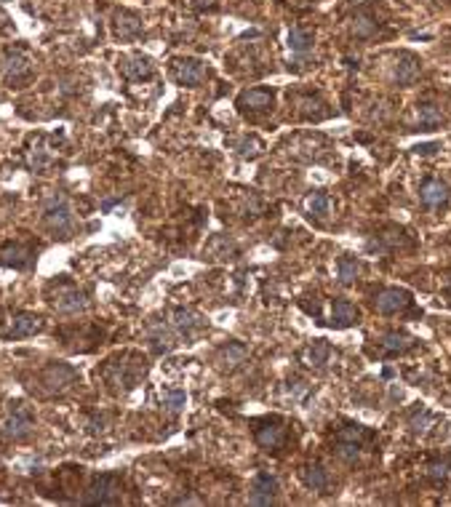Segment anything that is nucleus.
I'll use <instances>...</instances> for the list:
<instances>
[{
    "label": "nucleus",
    "instance_id": "obj_3",
    "mask_svg": "<svg viewBox=\"0 0 451 507\" xmlns=\"http://www.w3.org/2000/svg\"><path fill=\"white\" fill-rule=\"evenodd\" d=\"M83 502L88 505H118L121 502V481L118 475H97L91 481V486L86 488Z\"/></svg>",
    "mask_w": 451,
    "mask_h": 507
},
{
    "label": "nucleus",
    "instance_id": "obj_30",
    "mask_svg": "<svg viewBox=\"0 0 451 507\" xmlns=\"http://www.w3.org/2000/svg\"><path fill=\"white\" fill-rule=\"evenodd\" d=\"M206 251H208V257H214V259H232V257H235V243H232L227 235H217L211 243L206 246Z\"/></svg>",
    "mask_w": 451,
    "mask_h": 507
},
{
    "label": "nucleus",
    "instance_id": "obj_12",
    "mask_svg": "<svg viewBox=\"0 0 451 507\" xmlns=\"http://www.w3.org/2000/svg\"><path fill=\"white\" fill-rule=\"evenodd\" d=\"M206 75H208V70L201 59H179L174 64V78H177L179 86H187V88L201 86L206 81Z\"/></svg>",
    "mask_w": 451,
    "mask_h": 507
},
{
    "label": "nucleus",
    "instance_id": "obj_15",
    "mask_svg": "<svg viewBox=\"0 0 451 507\" xmlns=\"http://www.w3.org/2000/svg\"><path fill=\"white\" fill-rule=\"evenodd\" d=\"M248 358V350L246 345H241V342H230V345L219 347L217 350V355H214V364H217V368L219 371H225V374H230V371H235L241 364H246Z\"/></svg>",
    "mask_w": 451,
    "mask_h": 507
},
{
    "label": "nucleus",
    "instance_id": "obj_35",
    "mask_svg": "<svg viewBox=\"0 0 451 507\" xmlns=\"http://www.w3.org/2000/svg\"><path fill=\"white\" fill-rule=\"evenodd\" d=\"M262 150H265V147H262V142H259L257 137H246V139L238 142V155H241V158H248V161H254L257 155H262Z\"/></svg>",
    "mask_w": 451,
    "mask_h": 507
},
{
    "label": "nucleus",
    "instance_id": "obj_34",
    "mask_svg": "<svg viewBox=\"0 0 451 507\" xmlns=\"http://www.w3.org/2000/svg\"><path fill=\"white\" fill-rule=\"evenodd\" d=\"M161 404H163V408L168 411V414H179L187 404V392L185 390H168Z\"/></svg>",
    "mask_w": 451,
    "mask_h": 507
},
{
    "label": "nucleus",
    "instance_id": "obj_18",
    "mask_svg": "<svg viewBox=\"0 0 451 507\" xmlns=\"http://www.w3.org/2000/svg\"><path fill=\"white\" fill-rule=\"evenodd\" d=\"M0 70H3V78L8 83H21L32 75V64H30V59H27L24 54H19V51L8 54V57L3 59V67H0Z\"/></svg>",
    "mask_w": 451,
    "mask_h": 507
},
{
    "label": "nucleus",
    "instance_id": "obj_1",
    "mask_svg": "<svg viewBox=\"0 0 451 507\" xmlns=\"http://www.w3.org/2000/svg\"><path fill=\"white\" fill-rule=\"evenodd\" d=\"M78 382V371L72 366L62 364V361H54L43 368L38 374V387H41L46 395H62L70 387Z\"/></svg>",
    "mask_w": 451,
    "mask_h": 507
},
{
    "label": "nucleus",
    "instance_id": "obj_32",
    "mask_svg": "<svg viewBox=\"0 0 451 507\" xmlns=\"http://www.w3.org/2000/svg\"><path fill=\"white\" fill-rule=\"evenodd\" d=\"M374 32H377L374 17H369V14H355V19H352V35L355 38H371Z\"/></svg>",
    "mask_w": 451,
    "mask_h": 507
},
{
    "label": "nucleus",
    "instance_id": "obj_20",
    "mask_svg": "<svg viewBox=\"0 0 451 507\" xmlns=\"http://www.w3.org/2000/svg\"><path fill=\"white\" fill-rule=\"evenodd\" d=\"M358 307L350 302V299H334L331 304V326L334 328H350V326L358 324Z\"/></svg>",
    "mask_w": 451,
    "mask_h": 507
},
{
    "label": "nucleus",
    "instance_id": "obj_39",
    "mask_svg": "<svg viewBox=\"0 0 451 507\" xmlns=\"http://www.w3.org/2000/svg\"><path fill=\"white\" fill-rule=\"evenodd\" d=\"M446 294H449V299H451V278H449V288H446Z\"/></svg>",
    "mask_w": 451,
    "mask_h": 507
},
{
    "label": "nucleus",
    "instance_id": "obj_24",
    "mask_svg": "<svg viewBox=\"0 0 451 507\" xmlns=\"http://www.w3.org/2000/svg\"><path fill=\"white\" fill-rule=\"evenodd\" d=\"M32 262V251L30 248H21V246H8L0 251V264H8V267H17V270H24Z\"/></svg>",
    "mask_w": 451,
    "mask_h": 507
},
{
    "label": "nucleus",
    "instance_id": "obj_6",
    "mask_svg": "<svg viewBox=\"0 0 451 507\" xmlns=\"http://www.w3.org/2000/svg\"><path fill=\"white\" fill-rule=\"evenodd\" d=\"M278 491H281L278 478L270 473H259L248 488V505H272L278 499Z\"/></svg>",
    "mask_w": 451,
    "mask_h": 507
},
{
    "label": "nucleus",
    "instance_id": "obj_23",
    "mask_svg": "<svg viewBox=\"0 0 451 507\" xmlns=\"http://www.w3.org/2000/svg\"><path fill=\"white\" fill-rule=\"evenodd\" d=\"M328 358H331V345H328L326 339H315V342L305 347V352H302V361H305L310 368H321Z\"/></svg>",
    "mask_w": 451,
    "mask_h": 507
},
{
    "label": "nucleus",
    "instance_id": "obj_16",
    "mask_svg": "<svg viewBox=\"0 0 451 507\" xmlns=\"http://www.w3.org/2000/svg\"><path fill=\"white\" fill-rule=\"evenodd\" d=\"M41 331H43L41 315H35V312H19V315H14L6 339H24V337H35Z\"/></svg>",
    "mask_w": 451,
    "mask_h": 507
},
{
    "label": "nucleus",
    "instance_id": "obj_27",
    "mask_svg": "<svg viewBox=\"0 0 451 507\" xmlns=\"http://www.w3.org/2000/svg\"><path fill=\"white\" fill-rule=\"evenodd\" d=\"M115 32H118L121 38H134V35L142 32V19H139L137 14L121 11V14L115 17Z\"/></svg>",
    "mask_w": 451,
    "mask_h": 507
},
{
    "label": "nucleus",
    "instance_id": "obj_10",
    "mask_svg": "<svg viewBox=\"0 0 451 507\" xmlns=\"http://www.w3.org/2000/svg\"><path fill=\"white\" fill-rule=\"evenodd\" d=\"M419 72H422V61L417 59L414 54L409 51H401L398 57H395V64H392V83H398V86H411V83L419 78Z\"/></svg>",
    "mask_w": 451,
    "mask_h": 507
},
{
    "label": "nucleus",
    "instance_id": "obj_17",
    "mask_svg": "<svg viewBox=\"0 0 451 507\" xmlns=\"http://www.w3.org/2000/svg\"><path fill=\"white\" fill-rule=\"evenodd\" d=\"M419 201L425 203L428 208H441L451 201V187L441 179H428L419 187Z\"/></svg>",
    "mask_w": 451,
    "mask_h": 507
},
{
    "label": "nucleus",
    "instance_id": "obj_19",
    "mask_svg": "<svg viewBox=\"0 0 451 507\" xmlns=\"http://www.w3.org/2000/svg\"><path fill=\"white\" fill-rule=\"evenodd\" d=\"M121 72H123L126 78H131V81H147V78L155 75V64H152L150 57L131 54V57L121 59Z\"/></svg>",
    "mask_w": 451,
    "mask_h": 507
},
{
    "label": "nucleus",
    "instance_id": "obj_31",
    "mask_svg": "<svg viewBox=\"0 0 451 507\" xmlns=\"http://www.w3.org/2000/svg\"><path fill=\"white\" fill-rule=\"evenodd\" d=\"M308 211H310V217L323 219V217L331 214V198H328L326 192H312L308 198Z\"/></svg>",
    "mask_w": 451,
    "mask_h": 507
},
{
    "label": "nucleus",
    "instance_id": "obj_25",
    "mask_svg": "<svg viewBox=\"0 0 451 507\" xmlns=\"http://www.w3.org/2000/svg\"><path fill=\"white\" fill-rule=\"evenodd\" d=\"M174 337H177V334H174V328H171V326L158 324V326H152V328H150V342H152V350H155V352H168L171 347L177 345V342H174Z\"/></svg>",
    "mask_w": 451,
    "mask_h": 507
},
{
    "label": "nucleus",
    "instance_id": "obj_28",
    "mask_svg": "<svg viewBox=\"0 0 451 507\" xmlns=\"http://www.w3.org/2000/svg\"><path fill=\"white\" fill-rule=\"evenodd\" d=\"M358 272H361V262L355 257H339L337 262V275H339V284L352 286L358 281Z\"/></svg>",
    "mask_w": 451,
    "mask_h": 507
},
{
    "label": "nucleus",
    "instance_id": "obj_38",
    "mask_svg": "<svg viewBox=\"0 0 451 507\" xmlns=\"http://www.w3.org/2000/svg\"><path fill=\"white\" fill-rule=\"evenodd\" d=\"M438 150H441V144L438 142L417 144V147H414V152H419V155H432V152H438Z\"/></svg>",
    "mask_w": 451,
    "mask_h": 507
},
{
    "label": "nucleus",
    "instance_id": "obj_26",
    "mask_svg": "<svg viewBox=\"0 0 451 507\" xmlns=\"http://www.w3.org/2000/svg\"><path fill=\"white\" fill-rule=\"evenodd\" d=\"M432 425H435V417H432L425 406H417L409 414V427L414 435H428Z\"/></svg>",
    "mask_w": 451,
    "mask_h": 507
},
{
    "label": "nucleus",
    "instance_id": "obj_5",
    "mask_svg": "<svg viewBox=\"0 0 451 507\" xmlns=\"http://www.w3.org/2000/svg\"><path fill=\"white\" fill-rule=\"evenodd\" d=\"M374 310L379 312V315H398V312H403V310H409L411 307V294L406 288H395V286H390V288H382V291H377L374 294Z\"/></svg>",
    "mask_w": 451,
    "mask_h": 507
},
{
    "label": "nucleus",
    "instance_id": "obj_33",
    "mask_svg": "<svg viewBox=\"0 0 451 507\" xmlns=\"http://www.w3.org/2000/svg\"><path fill=\"white\" fill-rule=\"evenodd\" d=\"M339 441H350V444H358V446H363V441L371 438V433L366 430L363 425H348L339 430V435H337Z\"/></svg>",
    "mask_w": 451,
    "mask_h": 507
},
{
    "label": "nucleus",
    "instance_id": "obj_8",
    "mask_svg": "<svg viewBox=\"0 0 451 507\" xmlns=\"http://www.w3.org/2000/svg\"><path fill=\"white\" fill-rule=\"evenodd\" d=\"M51 304H54V310L62 312V315H78V312H83V310L88 307V299H86V294H83L81 288H75V286H62V288L57 291V297L51 299Z\"/></svg>",
    "mask_w": 451,
    "mask_h": 507
},
{
    "label": "nucleus",
    "instance_id": "obj_2",
    "mask_svg": "<svg viewBox=\"0 0 451 507\" xmlns=\"http://www.w3.org/2000/svg\"><path fill=\"white\" fill-rule=\"evenodd\" d=\"M43 217H46V224L54 235L59 238H67L72 232V224H75V217H72V206L67 203L64 195H51L46 201V208H43Z\"/></svg>",
    "mask_w": 451,
    "mask_h": 507
},
{
    "label": "nucleus",
    "instance_id": "obj_37",
    "mask_svg": "<svg viewBox=\"0 0 451 507\" xmlns=\"http://www.w3.org/2000/svg\"><path fill=\"white\" fill-rule=\"evenodd\" d=\"M428 475H430L435 484H443V481L449 478V467H446V462H430Z\"/></svg>",
    "mask_w": 451,
    "mask_h": 507
},
{
    "label": "nucleus",
    "instance_id": "obj_7",
    "mask_svg": "<svg viewBox=\"0 0 451 507\" xmlns=\"http://www.w3.org/2000/svg\"><path fill=\"white\" fill-rule=\"evenodd\" d=\"M171 328H174V334L182 337L185 342H192V339L206 328V324L198 312L182 310V307H179V310H174V315H171Z\"/></svg>",
    "mask_w": 451,
    "mask_h": 507
},
{
    "label": "nucleus",
    "instance_id": "obj_36",
    "mask_svg": "<svg viewBox=\"0 0 451 507\" xmlns=\"http://www.w3.org/2000/svg\"><path fill=\"white\" fill-rule=\"evenodd\" d=\"M337 457L345 459V462H358L361 446H358V444H350V441H339V444H337Z\"/></svg>",
    "mask_w": 451,
    "mask_h": 507
},
{
    "label": "nucleus",
    "instance_id": "obj_13",
    "mask_svg": "<svg viewBox=\"0 0 451 507\" xmlns=\"http://www.w3.org/2000/svg\"><path fill=\"white\" fill-rule=\"evenodd\" d=\"M32 430H35V422H32L30 411L17 408V411L6 419V425H3V435H6V438H11V441H27V438L32 435Z\"/></svg>",
    "mask_w": 451,
    "mask_h": 507
},
{
    "label": "nucleus",
    "instance_id": "obj_29",
    "mask_svg": "<svg viewBox=\"0 0 451 507\" xmlns=\"http://www.w3.org/2000/svg\"><path fill=\"white\" fill-rule=\"evenodd\" d=\"M288 48L294 54H308L310 48H312V32L305 30V27H291V32H288Z\"/></svg>",
    "mask_w": 451,
    "mask_h": 507
},
{
    "label": "nucleus",
    "instance_id": "obj_14",
    "mask_svg": "<svg viewBox=\"0 0 451 507\" xmlns=\"http://www.w3.org/2000/svg\"><path fill=\"white\" fill-rule=\"evenodd\" d=\"M275 104V94L270 88H248L238 97V107L243 112H267Z\"/></svg>",
    "mask_w": 451,
    "mask_h": 507
},
{
    "label": "nucleus",
    "instance_id": "obj_4",
    "mask_svg": "<svg viewBox=\"0 0 451 507\" xmlns=\"http://www.w3.org/2000/svg\"><path fill=\"white\" fill-rule=\"evenodd\" d=\"M110 368H115V374L112 371H104L107 382L110 385H121L123 390H131L147 374V361L139 358V355H131V364H112L110 361Z\"/></svg>",
    "mask_w": 451,
    "mask_h": 507
},
{
    "label": "nucleus",
    "instance_id": "obj_9",
    "mask_svg": "<svg viewBox=\"0 0 451 507\" xmlns=\"http://www.w3.org/2000/svg\"><path fill=\"white\" fill-rule=\"evenodd\" d=\"M377 347H379V355L382 358H395V355H403L417 347V339L406 334V331H388L377 339Z\"/></svg>",
    "mask_w": 451,
    "mask_h": 507
},
{
    "label": "nucleus",
    "instance_id": "obj_21",
    "mask_svg": "<svg viewBox=\"0 0 451 507\" xmlns=\"http://www.w3.org/2000/svg\"><path fill=\"white\" fill-rule=\"evenodd\" d=\"M302 484L310 488V491H318V494H326L328 488V470L318 462H310V465L302 467Z\"/></svg>",
    "mask_w": 451,
    "mask_h": 507
},
{
    "label": "nucleus",
    "instance_id": "obj_22",
    "mask_svg": "<svg viewBox=\"0 0 451 507\" xmlns=\"http://www.w3.org/2000/svg\"><path fill=\"white\" fill-rule=\"evenodd\" d=\"M443 121H446V118H443V112H441V107H438V104H430V101L417 104V123H414V126H417L419 131L438 128Z\"/></svg>",
    "mask_w": 451,
    "mask_h": 507
},
{
    "label": "nucleus",
    "instance_id": "obj_11",
    "mask_svg": "<svg viewBox=\"0 0 451 507\" xmlns=\"http://www.w3.org/2000/svg\"><path fill=\"white\" fill-rule=\"evenodd\" d=\"M254 438H257V444L265 448V451H278V448L286 444V425L281 419H267L265 425L257 427Z\"/></svg>",
    "mask_w": 451,
    "mask_h": 507
}]
</instances>
